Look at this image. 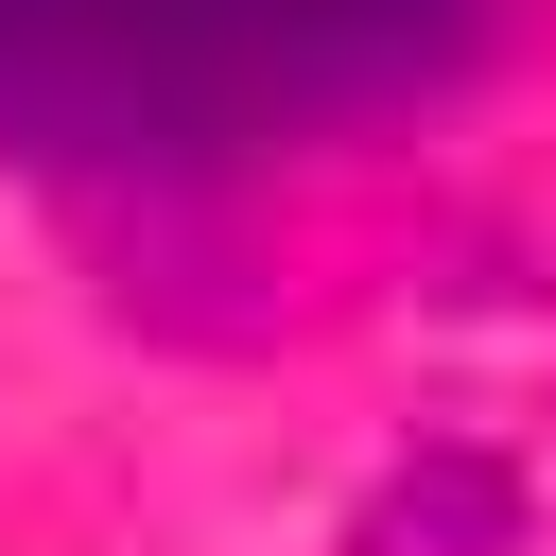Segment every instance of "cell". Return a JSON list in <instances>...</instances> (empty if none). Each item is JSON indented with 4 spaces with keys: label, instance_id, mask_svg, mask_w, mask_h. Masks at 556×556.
<instances>
[{
    "label": "cell",
    "instance_id": "obj_1",
    "mask_svg": "<svg viewBox=\"0 0 556 556\" xmlns=\"http://www.w3.org/2000/svg\"><path fill=\"white\" fill-rule=\"evenodd\" d=\"M486 0H0V139L104 174H226L434 87Z\"/></svg>",
    "mask_w": 556,
    "mask_h": 556
},
{
    "label": "cell",
    "instance_id": "obj_2",
    "mask_svg": "<svg viewBox=\"0 0 556 556\" xmlns=\"http://www.w3.org/2000/svg\"><path fill=\"white\" fill-rule=\"evenodd\" d=\"M365 556H504V469H417L365 521Z\"/></svg>",
    "mask_w": 556,
    "mask_h": 556
}]
</instances>
